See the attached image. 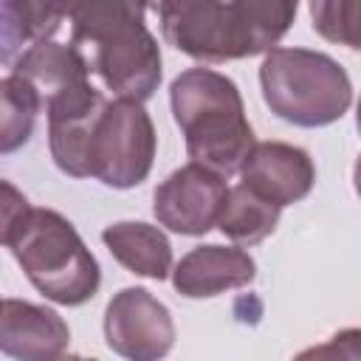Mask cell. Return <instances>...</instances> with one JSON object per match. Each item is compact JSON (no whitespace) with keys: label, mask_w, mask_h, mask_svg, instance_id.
<instances>
[{"label":"cell","mask_w":361,"mask_h":361,"mask_svg":"<svg viewBox=\"0 0 361 361\" xmlns=\"http://www.w3.org/2000/svg\"><path fill=\"white\" fill-rule=\"evenodd\" d=\"M158 14L164 39L180 54L197 62H228L237 59L228 3L223 0H147Z\"/></svg>","instance_id":"cell-9"},{"label":"cell","mask_w":361,"mask_h":361,"mask_svg":"<svg viewBox=\"0 0 361 361\" xmlns=\"http://www.w3.org/2000/svg\"><path fill=\"white\" fill-rule=\"evenodd\" d=\"M353 183H355V192H358V197H361V155H358V161H355V166H353Z\"/></svg>","instance_id":"cell-21"},{"label":"cell","mask_w":361,"mask_h":361,"mask_svg":"<svg viewBox=\"0 0 361 361\" xmlns=\"http://www.w3.org/2000/svg\"><path fill=\"white\" fill-rule=\"evenodd\" d=\"M299 358H361V327L338 330L327 344L310 347Z\"/></svg>","instance_id":"cell-20"},{"label":"cell","mask_w":361,"mask_h":361,"mask_svg":"<svg viewBox=\"0 0 361 361\" xmlns=\"http://www.w3.org/2000/svg\"><path fill=\"white\" fill-rule=\"evenodd\" d=\"M0 240L45 299L79 307L96 296L102 271L73 223L54 209L28 206L8 180H3Z\"/></svg>","instance_id":"cell-1"},{"label":"cell","mask_w":361,"mask_h":361,"mask_svg":"<svg viewBox=\"0 0 361 361\" xmlns=\"http://www.w3.org/2000/svg\"><path fill=\"white\" fill-rule=\"evenodd\" d=\"M104 341L133 361L164 358L175 344L172 313L147 288H124L104 307Z\"/></svg>","instance_id":"cell-7"},{"label":"cell","mask_w":361,"mask_h":361,"mask_svg":"<svg viewBox=\"0 0 361 361\" xmlns=\"http://www.w3.org/2000/svg\"><path fill=\"white\" fill-rule=\"evenodd\" d=\"M71 344V330L65 319L34 302L3 299L0 313V350L8 358L48 361L59 358Z\"/></svg>","instance_id":"cell-11"},{"label":"cell","mask_w":361,"mask_h":361,"mask_svg":"<svg viewBox=\"0 0 361 361\" xmlns=\"http://www.w3.org/2000/svg\"><path fill=\"white\" fill-rule=\"evenodd\" d=\"M355 124H358V133H361V99H358V107H355Z\"/></svg>","instance_id":"cell-22"},{"label":"cell","mask_w":361,"mask_h":361,"mask_svg":"<svg viewBox=\"0 0 361 361\" xmlns=\"http://www.w3.org/2000/svg\"><path fill=\"white\" fill-rule=\"evenodd\" d=\"M155 124L144 110V102L113 99L96 124L90 175L104 186L133 189L147 180L155 161Z\"/></svg>","instance_id":"cell-5"},{"label":"cell","mask_w":361,"mask_h":361,"mask_svg":"<svg viewBox=\"0 0 361 361\" xmlns=\"http://www.w3.org/2000/svg\"><path fill=\"white\" fill-rule=\"evenodd\" d=\"M259 87L271 113L296 127H327L353 102L347 71L310 48H271L259 65Z\"/></svg>","instance_id":"cell-4"},{"label":"cell","mask_w":361,"mask_h":361,"mask_svg":"<svg viewBox=\"0 0 361 361\" xmlns=\"http://www.w3.org/2000/svg\"><path fill=\"white\" fill-rule=\"evenodd\" d=\"M0 99H3V116H0V152L8 155L28 144L37 113L45 107L39 90L23 79L20 73H8L0 82Z\"/></svg>","instance_id":"cell-18"},{"label":"cell","mask_w":361,"mask_h":361,"mask_svg":"<svg viewBox=\"0 0 361 361\" xmlns=\"http://www.w3.org/2000/svg\"><path fill=\"white\" fill-rule=\"evenodd\" d=\"M107 107L102 90L82 79L48 99V147L54 164L71 178H90V147Z\"/></svg>","instance_id":"cell-8"},{"label":"cell","mask_w":361,"mask_h":361,"mask_svg":"<svg viewBox=\"0 0 361 361\" xmlns=\"http://www.w3.org/2000/svg\"><path fill=\"white\" fill-rule=\"evenodd\" d=\"M147 0H71V45L116 99L147 102L161 85V51L144 25Z\"/></svg>","instance_id":"cell-2"},{"label":"cell","mask_w":361,"mask_h":361,"mask_svg":"<svg viewBox=\"0 0 361 361\" xmlns=\"http://www.w3.org/2000/svg\"><path fill=\"white\" fill-rule=\"evenodd\" d=\"M299 0H228V28L237 59L268 54L288 34Z\"/></svg>","instance_id":"cell-13"},{"label":"cell","mask_w":361,"mask_h":361,"mask_svg":"<svg viewBox=\"0 0 361 361\" xmlns=\"http://www.w3.org/2000/svg\"><path fill=\"white\" fill-rule=\"evenodd\" d=\"M279 214H282L279 203L268 200L265 195L254 192L245 183H237L226 195L223 212L217 217V228L231 243L251 248V245H257V243H262L265 237L274 234V228L279 223Z\"/></svg>","instance_id":"cell-17"},{"label":"cell","mask_w":361,"mask_h":361,"mask_svg":"<svg viewBox=\"0 0 361 361\" xmlns=\"http://www.w3.org/2000/svg\"><path fill=\"white\" fill-rule=\"evenodd\" d=\"M68 6L71 0H3V62L11 65L25 48L51 39Z\"/></svg>","instance_id":"cell-16"},{"label":"cell","mask_w":361,"mask_h":361,"mask_svg":"<svg viewBox=\"0 0 361 361\" xmlns=\"http://www.w3.org/2000/svg\"><path fill=\"white\" fill-rule=\"evenodd\" d=\"M226 195V175L192 161L155 186L152 214L164 228L175 234L200 237L217 226Z\"/></svg>","instance_id":"cell-6"},{"label":"cell","mask_w":361,"mask_h":361,"mask_svg":"<svg viewBox=\"0 0 361 361\" xmlns=\"http://www.w3.org/2000/svg\"><path fill=\"white\" fill-rule=\"evenodd\" d=\"M8 68H11V73H20L23 79H28L39 90L42 104H48V99L56 96L59 90H65L68 85L90 79V68L76 54V48L59 45L54 39H45V42L25 48Z\"/></svg>","instance_id":"cell-15"},{"label":"cell","mask_w":361,"mask_h":361,"mask_svg":"<svg viewBox=\"0 0 361 361\" xmlns=\"http://www.w3.org/2000/svg\"><path fill=\"white\" fill-rule=\"evenodd\" d=\"M240 180L282 209L310 195L316 183V166L302 147L285 141L254 144L240 166Z\"/></svg>","instance_id":"cell-10"},{"label":"cell","mask_w":361,"mask_h":361,"mask_svg":"<svg viewBox=\"0 0 361 361\" xmlns=\"http://www.w3.org/2000/svg\"><path fill=\"white\" fill-rule=\"evenodd\" d=\"M313 31L353 51H361V0H307Z\"/></svg>","instance_id":"cell-19"},{"label":"cell","mask_w":361,"mask_h":361,"mask_svg":"<svg viewBox=\"0 0 361 361\" xmlns=\"http://www.w3.org/2000/svg\"><path fill=\"white\" fill-rule=\"evenodd\" d=\"M254 276V257L237 245H197L172 268V285L186 299H209L245 288Z\"/></svg>","instance_id":"cell-12"},{"label":"cell","mask_w":361,"mask_h":361,"mask_svg":"<svg viewBox=\"0 0 361 361\" xmlns=\"http://www.w3.org/2000/svg\"><path fill=\"white\" fill-rule=\"evenodd\" d=\"M102 240L113 259L124 265L130 274L166 279L172 271V245L158 226L149 223H113L102 231Z\"/></svg>","instance_id":"cell-14"},{"label":"cell","mask_w":361,"mask_h":361,"mask_svg":"<svg viewBox=\"0 0 361 361\" xmlns=\"http://www.w3.org/2000/svg\"><path fill=\"white\" fill-rule=\"evenodd\" d=\"M175 124L186 138V152L220 175L240 172L254 149V130L237 85L212 68H186L169 85Z\"/></svg>","instance_id":"cell-3"}]
</instances>
